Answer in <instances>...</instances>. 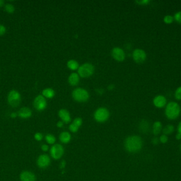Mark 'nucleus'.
<instances>
[{"label": "nucleus", "mask_w": 181, "mask_h": 181, "mask_svg": "<svg viewBox=\"0 0 181 181\" xmlns=\"http://www.w3.org/2000/svg\"><path fill=\"white\" fill-rule=\"evenodd\" d=\"M142 147V140L138 135L127 137L125 141V147L129 153H135L140 151Z\"/></svg>", "instance_id": "nucleus-1"}, {"label": "nucleus", "mask_w": 181, "mask_h": 181, "mask_svg": "<svg viewBox=\"0 0 181 181\" xmlns=\"http://www.w3.org/2000/svg\"><path fill=\"white\" fill-rule=\"evenodd\" d=\"M165 113L166 116L169 120H175L180 115L181 107L176 102L171 101L166 105Z\"/></svg>", "instance_id": "nucleus-2"}, {"label": "nucleus", "mask_w": 181, "mask_h": 181, "mask_svg": "<svg viewBox=\"0 0 181 181\" xmlns=\"http://www.w3.org/2000/svg\"><path fill=\"white\" fill-rule=\"evenodd\" d=\"M73 97L76 101L85 102L88 100L89 94L88 92L82 88H77L73 91Z\"/></svg>", "instance_id": "nucleus-3"}, {"label": "nucleus", "mask_w": 181, "mask_h": 181, "mask_svg": "<svg viewBox=\"0 0 181 181\" xmlns=\"http://www.w3.org/2000/svg\"><path fill=\"white\" fill-rule=\"evenodd\" d=\"M110 114L107 109L103 107L98 108L95 111L94 117L98 122L103 123L109 119Z\"/></svg>", "instance_id": "nucleus-4"}, {"label": "nucleus", "mask_w": 181, "mask_h": 181, "mask_svg": "<svg viewBox=\"0 0 181 181\" xmlns=\"http://www.w3.org/2000/svg\"><path fill=\"white\" fill-rule=\"evenodd\" d=\"M7 101L9 104L13 107H18L21 102V95L19 92L15 90L11 91L8 95Z\"/></svg>", "instance_id": "nucleus-5"}, {"label": "nucleus", "mask_w": 181, "mask_h": 181, "mask_svg": "<svg viewBox=\"0 0 181 181\" xmlns=\"http://www.w3.org/2000/svg\"><path fill=\"white\" fill-rule=\"evenodd\" d=\"M94 69V66L91 64L85 63L79 68L78 73L82 78H88L93 74Z\"/></svg>", "instance_id": "nucleus-6"}, {"label": "nucleus", "mask_w": 181, "mask_h": 181, "mask_svg": "<svg viewBox=\"0 0 181 181\" xmlns=\"http://www.w3.org/2000/svg\"><path fill=\"white\" fill-rule=\"evenodd\" d=\"M64 153L63 147L60 144H55L51 147L50 149L51 156L54 159H59L61 158Z\"/></svg>", "instance_id": "nucleus-7"}, {"label": "nucleus", "mask_w": 181, "mask_h": 181, "mask_svg": "<svg viewBox=\"0 0 181 181\" xmlns=\"http://www.w3.org/2000/svg\"><path fill=\"white\" fill-rule=\"evenodd\" d=\"M34 105L37 110L41 111L46 108L47 106L46 100L43 96L39 95L36 97L34 100Z\"/></svg>", "instance_id": "nucleus-8"}, {"label": "nucleus", "mask_w": 181, "mask_h": 181, "mask_svg": "<svg viewBox=\"0 0 181 181\" xmlns=\"http://www.w3.org/2000/svg\"><path fill=\"white\" fill-rule=\"evenodd\" d=\"M133 58L137 63H142L146 60V53L144 50L136 49L133 52Z\"/></svg>", "instance_id": "nucleus-9"}, {"label": "nucleus", "mask_w": 181, "mask_h": 181, "mask_svg": "<svg viewBox=\"0 0 181 181\" xmlns=\"http://www.w3.org/2000/svg\"><path fill=\"white\" fill-rule=\"evenodd\" d=\"M37 165L40 168L45 169L50 164V159L47 154H41L37 159Z\"/></svg>", "instance_id": "nucleus-10"}, {"label": "nucleus", "mask_w": 181, "mask_h": 181, "mask_svg": "<svg viewBox=\"0 0 181 181\" xmlns=\"http://www.w3.org/2000/svg\"><path fill=\"white\" fill-rule=\"evenodd\" d=\"M112 55L115 60L118 61H123L125 59V52L121 48L116 47L113 49Z\"/></svg>", "instance_id": "nucleus-11"}, {"label": "nucleus", "mask_w": 181, "mask_h": 181, "mask_svg": "<svg viewBox=\"0 0 181 181\" xmlns=\"http://www.w3.org/2000/svg\"><path fill=\"white\" fill-rule=\"evenodd\" d=\"M167 102L166 98L163 95L156 96L153 100L154 105L157 108H163L165 106Z\"/></svg>", "instance_id": "nucleus-12"}, {"label": "nucleus", "mask_w": 181, "mask_h": 181, "mask_svg": "<svg viewBox=\"0 0 181 181\" xmlns=\"http://www.w3.org/2000/svg\"><path fill=\"white\" fill-rule=\"evenodd\" d=\"M20 178L21 181H36V179L35 174L29 171H24L22 173Z\"/></svg>", "instance_id": "nucleus-13"}, {"label": "nucleus", "mask_w": 181, "mask_h": 181, "mask_svg": "<svg viewBox=\"0 0 181 181\" xmlns=\"http://www.w3.org/2000/svg\"><path fill=\"white\" fill-rule=\"evenodd\" d=\"M58 115L62 121L66 123H68L70 121V114L67 110L65 109H62L59 111Z\"/></svg>", "instance_id": "nucleus-14"}, {"label": "nucleus", "mask_w": 181, "mask_h": 181, "mask_svg": "<svg viewBox=\"0 0 181 181\" xmlns=\"http://www.w3.org/2000/svg\"><path fill=\"white\" fill-rule=\"evenodd\" d=\"M18 115L22 119H28L31 116V110L27 107H23L20 110Z\"/></svg>", "instance_id": "nucleus-15"}, {"label": "nucleus", "mask_w": 181, "mask_h": 181, "mask_svg": "<svg viewBox=\"0 0 181 181\" xmlns=\"http://www.w3.org/2000/svg\"><path fill=\"white\" fill-rule=\"evenodd\" d=\"M60 140L63 144H67L71 140V135L68 132H63L60 134Z\"/></svg>", "instance_id": "nucleus-16"}, {"label": "nucleus", "mask_w": 181, "mask_h": 181, "mask_svg": "<svg viewBox=\"0 0 181 181\" xmlns=\"http://www.w3.org/2000/svg\"><path fill=\"white\" fill-rule=\"evenodd\" d=\"M79 76L77 73H73L69 76V83L72 86L77 85L79 82Z\"/></svg>", "instance_id": "nucleus-17"}, {"label": "nucleus", "mask_w": 181, "mask_h": 181, "mask_svg": "<svg viewBox=\"0 0 181 181\" xmlns=\"http://www.w3.org/2000/svg\"><path fill=\"white\" fill-rule=\"evenodd\" d=\"M162 130V123L160 121L155 122L153 126V132L155 135H158Z\"/></svg>", "instance_id": "nucleus-18"}, {"label": "nucleus", "mask_w": 181, "mask_h": 181, "mask_svg": "<svg viewBox=\"0 0 181 181\" xmlns=\"http://www.w3.org/2000/svg\"><path fill=\"white\" fill-rule=\"evenodd\" d=\"M174 127L173 125H167L166 126H165L163 130V135H169L174 132Z\"/></svg>", "instance_id": "nucleus-19"}, {"label": "nucleus", "mask_w": 181, "mask_h": 181, "mask_svg": "<svg viewBox=\"0 0 181 181\" xmlns=\"http://www.w3.org/2000/svg\"><path fill=\"white\" fill-rule=\"evenodd\" d=\"M42 95L46 97L51 98L54 96V91L51 88H46L42 91Z\"/></svg>", "instance_id": "nucleus-20"}, {"label": "nucleus", "mask_w": 181, "mask_h": 181, "mask_svg": "<svg viewBox=\"0 0 181 181\" xmlns=\"http://www.w3.org/2000/svg\"><path fill=\"white\" fill-rule=\"evenodd\" d=\"M67 66L70 70H75L79 68V63L76 61L71 60L67 63Z\"/></svg>", "instance_id": "nucleus-21"}, {"label": "nucleus", "mask_w": 181, "mask_h": 181, "mask_svg": "<svg viewBox=\"0 0 181 181\" xmlns=\"http://www.w3.org/2000/svg\"><path fill=\"white\" fill-rule=\"evenodd\" d=\"M139 128H140V130L142 132L146 133L148 131V129H149V125L146 121H142L140 124Z\"/></svg>", "instance_id": "nucleus-22"}, {"label": "nucleus", "mask_w": 181, "mask_h": 181, "mask_svg": "<svg viewBox=\"0 0 181 181\" xmlns=\"http://www.w3.org/2000/svg\"><path fill=\"white\" fill-rule=\"evenodd\" d=\"M45 139L48 144H54L55 142H56V138L55 137L54 135H50V134L47 135L45 137Z\"/></svg>", "instance_id": "nucleus-23"}, {"label": "nucleus", "mask_w": 181, "mask_h": 181, "mask_svg": "<svg viewBox=\"0 0 181 181\" xmlns=\"http://www.w3.org/2000/svg\"><path fill=\"white\" fill-rule=\"evenodd\" d=\"M5 10L7 11V12L9 13H13L14 10H15V8H14V6H13L12 4L10 3L7 4L5 5Z\"/></svg>", "instance_id": "nucleus-24"}, {"label": "nucleus", "mask_w": 181, "mask_h": 181, "mask_svg": "<svg viewBox=\"0 0 181 181\" xmlns=\"http://www.w3.org/2000/svg\"><path fill=\"white\" fill-rule=\"evenodd\" d=\"M173 20H174V18L171 15H167L164 18V22L167 24L172 23Z\"/></svg>", "instance_id": "nucleus-25"}, {"label": "nucleus", "mask_w": 181, "mask_h": 181, "mask_svg": "<svg viewBox=\"0 0 181 181\" xmlns=\"http://www.w3.org/2000/svg\"><path fill=\"white\" fill-rule=\"evenodd\" d=\"M82 123H83L82 119L80 118V117L76 118L74 121H73V123L74 125H75L76 126H78V128H80V126L82 125Z\"/></svg>", "instance_id": "nucleus-26"}, {"label": "nucleus", "mask_w": 181, "mask_h": 181, "mask_svg": "<svg viewBox=\"0 0 181 181\" xmlns=\"http://www.w3.org/2000/svg\"><path fill=\"white\" fill-rule=\"evenodd\" d=\"M175 97L176 100H181V86L176 89L175 92Z\"/></svg>", "instance_id": "nucleus-27"}, {"label": "nucleus", "mask_w": 181, "mask_h": 181, "mask_svg": "<svg viewBox=\"0 0 181 181\" xmlns=\"http://www.w3.org/2000/svg\"><path fill=\"white\" fill-rule=\"evenodd\" d=\"M69 129L73 133H76V132H77L78 131V130L79 129V128H78V126H76L75 125H74L72 123V124H70L69 125Z\"/></svg>", "instance_id": "nucleus-28"}, {"label": "nucleus", "mask_w": 181, "mask_h": 181, "mask_svg": "<svg viewBox=\"0 0 181 181\" xmlns=\"http://www.w3.org/2000/svg\"><path fill=\"white\" fill-rule=\"evenodd\" d=\"M174 19L179 23H181V11L176 12L174 15Z\"/></svg>", "instance_id": "nucleus-29"}, {"label": "nucleus", "mask_w": 181, "mask_h": 181, "mask_svg": "<svg viewBox=\"0 0 181 181\" xmlns=\"http://www.w3.org/2000/svg\"><path fill=\"white\" fill-rule=\"evenodd\" d=\"M168 140H169V139H168L167 135H163L160 136V142L162 143V144H166V143H167Z\"/></svg>", "instance_id": "nucleus-30"}, {"label": "nucleus", "mask_w": 181, "mask_h": 181, "mask_svg": "<svg viewBox=\"0 0 181 181\" xmlns=\"http://www.w3.org/2000/svg\"><path fill=\"white\" fill-rule=\"evenodd\" d=\"M43 136L41 133H36L35 135V139L37 141H41L42 139Z\"/></svg>", "instance_id": "nucleus-31"}, {"label": "nucleus", "mask_w": 181, "mask_h": 181, "mask_svg": "<svg viewBox=\"0 0 181 181\" xmlns=\"http://www.w3.org/2000/svg\"><path fill=\"white\" fill-rule=\"evenodd\" d=\"M6 28L3 25H0V36L3 35L5 34Z\"/></svg>", "instance_id": "nucleus-32"}, {"label": "nucleus", "mask_w": 181, "mask_h": 181, "mask_svg": "<svg viewBox=\"0 0 181 181\" xmlns=\"http://www.w3.org/2000/svg\"><path fill=\"white\" fill-rule=\"evenodd\" d=\"M159 141H160V140L158 139L157 138H154L152 139V143H153L155 145H156V144H158V143H159Z\"/></svg>", "instance_id": "nucleus-33"}, {"label": "nucleus", "mask_w": 181, "mask_h": 181, "mask_svg": "<svg viewBox=\"0 0 181 181\" xmlns=\"http://www.w3.org/2000/svg\"><path fill=\"white\" fill-rule=\"evenodd\" d=\"M137 3L140 4H147L150 2V1L148 0H144V1H137Z\"/></svg>", "instance_id": "nucleus-34"}, {"label": "nucleus", "mask_w": 181, "mask_h": 181, "mask_svg": "<svg viewBox=\"0 0 181 181\" xmlns=\"http://www.w3.org/2000/svg\"><path fill=\"white\" fill-rule=\"evenodd\" d=\"M41 149H42V150L44 151H47L48 150L49 147H48V146L47 145H46V144H43V145L41 146Z\"/></svg>", "instance_id": "nucleus-35"}, {"label": "nucleus", "mask_w": 181, "mask_h": 181, "mask_svg": "<svg viewBox=\"0 0 181 181\" xmlns=\"http://www.w3.org/2000/svg\"><path fill=\"white\" fill-rule=\"evenodd\" d=\"M66 162L65 160H63L62 162H60V169H64L65 166H66Z\"/></svg>", "instance_id": "nucleus-36"}, {"label": "nucleus", "mask_w": 181, "mask_h": 181, "mask_svg": "<svg viewBox=\"0 0 181 181\" xmlns=\"http://www.w3.org/2000/svg\"><path fill=\"white\" fill-rule=\"evenodd\" d=\"M63 122L62 121H59L58 123H57V126L58 128H62L63 126Z\"/></svg>", "instance_id": "nucleus-37"}, {"label": "nucleus", "mask_w": 181, "mask_h": 181, "mask_svg": "<svg viewBox=\"0 0 181 181\" xmlns=\"http://www.w3.org/2000/svg\"><path fill=\"white\" fill-rule=\"evenodd\" d=\"M178 133L181 135V122L179 123L178 126Z\"/></svg>", "instance_id": "nucleus-38"}, {"label": "nucleus", "mask_w": 181, "mask_h": 181, "mask_svg": "<svg viewBox=\"0 0 181 181\" xmlns=\"http://www.w3.org/2000/svg\"><path fill=\"white\" fill-rule=\"evenodd\" d=\"M176 139L178 140H181V135L179 134V133H177L176 135Z\"/></svg>", "instance_id": "nucleus-39"}, {"label": "nucleus", "mask_w": 181, "mask_h": 181, "mask_svg": "<svg viewBox=\"0 0 181 181\" xmlns=\"http://www.w3.org/2000/svg\"><path fill=\"white\" fill-rule=\"evenodd\" d=\"M16 116H17V114L15 113H13L11 114V117H12V118H15Z\"/></svg>", "instance_id": "nucleus-40"}, {"label": "nucleus", "mask_w": 181, "mask_h": 181, "mask_svg": "<svg viewBox=\"0 0 181 181\" xmlns=\"http://www.w3.org/2000/svg\"><path fill=\"white\" fill-rule=\"evenodd\" d=\"M4 3V2L3 0H0V7H1L3 5Z\"/></svg>", "instance_id": "nucleus-41"}, {"label": "nucleus", "mask_w": 181, "mask_h": 181, "mask_svg": "<svg viewBox=\"0 0 181 181\" xmlns=\"http://www.w3.org/2000/svg\"><path fill=\"white\" fill-rule=\"evenodd\" d=\"M180 148H181V146H180Z\"/></svg>", "instance_id": "nucleus-42"}]
</instances>
